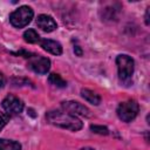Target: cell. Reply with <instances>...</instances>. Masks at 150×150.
<instances>
[{
  "label": "cell",
  "mask_w": 150,
  "mask_h": 150,
  "mask_svg": "<svg viewBox=\"0 0 150 150\" xmlns=\"http://www.w3.org/2000/svg\"><path fill=\"white\" fill-rule=\"evenodd\" d=\"M34 12L29 6H21L9 14V22L16 28L26 27L33 19Z\"/></svg>",
  "instance_id": "cell-3"
},
{
  "label": "cell",
  "mask_w": 150,
  "mask_h": 150,
  "mask_svg": "<svg viewBox=\"0 0 150 150\" xmlns=\"http://www.w3.org/2000/svg\"><path fill=\"white\" fill-rule=\"evenodd\" d=\"M74 52H75V54H76V55H79V56H81V55H82V50L80 49V47H79V46H76V47L74 48Z\"/></svg>",
  "instance_id": "cell-18"
},
{
  "label": "cell",
  "mask_w": 150,
  "mask_h": 150,
  "mask_svg": "<svg viewBox=\"0 0 150 150\" xmlns=\"http://www.w3.org/2000/svg\"><path fill=\"white\" fill-rule=\"evenodd\" d=\"M5 83H6V79H5L4 74L0 73V88H2V87L5 86Z\"/></svg>",
  "instance_id": "cell-17"
},
{
  "label": "cell",
  "mask_w": 150,
  "mask_h": 150,
  "mask_svg": "<svg viewBox=\"0 0 150 150\" xmlns=\"http://www.w3.org/2000/svg\"><path fill=\"white\" fill-rule=\"evenodd\" d=\"M8 121H9V115H7L5 112H0V131L8 123Z\"/></svg>",
  "instance_id": "cell-15"
},
{
  "label": "cell",
  "mask_w": 150,
  "mask_h": 150,
  "mask_svg": "<svg viewBox=\"0 0 150 150\" xmlns=\"http://www.w3.org/2000/svg\"><path fill=\"white\" fill-rule=\"evenodd\" d=\"M0 150H21V144L16 141L0 138Z\"/></svg>",
  "instance_id": "cell-11"
},
{
  "label": "cell",
  "mask_w": 150,
  "mask_h": 150,
  "mask_svg": "<svg viewBox=\"0 0 150 150\" xmlns=\"http://www.w3.org/2000/svg\"><path fill=\"white\" fill-rule=\"evenodd\" d=\"M48 82H49V84H52L56 88H64L67 86V82L59 74H55V73H52L48 76Z\"/></svg>",
  "instance_id": "cell-12"
},
{
  "label": "cell",
  "mask_w": 150,
  "mask_h": 150,
  "mask_svg": "<svg viewBox=\"0 0 150 150\" xmlns=\"http://www.w3.org/2000/svg\"><path fill=\"white\" fill-rule=\"evenodd\" d=\"M40 46L45 50H47L48 53H50V54H54V55L62 54V46L57 41L49 40V39H42V40H40Z\"/></svg>",
  "instance_id": "cell-9"
},
{
  "label": "cell",
  "mask_w": 150,
  "mask_h": 150,
  "mask_svg": "<svg viewBox=\"0 0 150 150\" xmlns=\"http://www.w3.org/2000/svg\"><path fill=\"white\" fill-rule=\"evenodd\" d=\"M81 96L89 103L94 104V105H98L101 103V96L98 94H96L94 90H90V89H82L81 90Z\"/></svg>",
  "instance_id": "cell-10"
},
{
  "label": "cell",
  "mask_w": 150,
  "mask_h": 150,
  "mask_svg": "<svg viewBox=\"0 0 150 150\" xmlns=\"http://www.w3.org/2000/svg\"><path fill=\"white\" fill-rule=\"evenodd\" d=\"M23 40L28 43H38V42H40L41 38L34 29H27L23 33Z\"/></svg>",
  "instance_id": "cell-13"
},
{
  "label": "cell",
  "mask_w": 150,
  "mask_h": 150,
  "mask_svg": "<svg viewBox=\"0 0 150 150\" xmlns=\"http://www.w3.org/2000/svg\"><path fill=\"white\" fill-rule=\"evenodd\" d=\"M139 105L135 100H128L124 102H121L117 107V116L123 122H131L138 114Z\"/></svg>",
  "instance_id": "cell-4"
},
{
  "label": "cell",
  "mask_w": 150,
  "mask_h": 150,
  "mask_svg": "<svg viewBox=\"0 0 150 150\" xmlns=\"http://www.w3.org/2000/svg\"><path fill=\"white\" fill-rule=\"evenodd\" d=\"M22 81L25 82V84H28V83H29V81H28L27 79H22ZM12 82H13L14 86H19V82H21V79H13Z\"/></svg>",
  "instance_id": "cell-16"
},
{
  "label": "cell",
  "mask_w": 150,
  "mask_h": 150,
  "mask_svg": "<svg viewBox=\"0 0 150 150\" xmlns=\"http://www.w3.org/2000/svg\"><path fill=\"white\" fill-rule=\"evenodd\" d=\"M36 25L41 30L47 32V33H50V32H53L57 28L56 21L50 15H47V14L39 15L38 19H36Z\"/></svg>",
  "instance_id": "cell-8"
},
{
  "label": "cell",
  "mask_w": 150,
  "mask_h": 150,
  "mask_svg": "<svg viewBox=\"0 0 150 150\" xmlns=\"http://www.w3.org/2000/svg\"><path fill=\"white\" fill-rule=\"evenodd\" d=\"M90 130L95 134H98V135H108L109 134V130L108 128L103 127V125H96V124H91L90 125Z\"/></svg>",
  "instance_id": "cell-14"
},
{
  "label": "cell",
  "mask_w": 150,
  "mask_h": 150,
  "mask_svg": "<svg viewBox=\"0 0 150 150\" xmlns=\"http://www.w3.org/2000/svg\"><path fill=\"white\" fill-rule=\"evenodd\" d=\"M61 105L67 112H69L74 116L80 115V116H84V117H91V115H93L89 108H87L86 105H83L82 103H80L77 101H66V102H62Z\"/></svg>",
  "instance_id": "cell-7"
},
{
  "label": "cell",
  "mask_w": 150,
  "mask_h": 150,
  "mask_svg": "<svg viewBox=\"0 0 150 150\" xmlns=\"http://www.w3.org/2000/svg\"><path fill=\"white\" fill-rule=\"evenodd\" d=\"M116 64H117L120 80L123 83H125L127 86H129V83L131 82V76L134 74V69H135L134 60L131 59V56H129L127 54H121L116 57Z\"/></svg>",
  "instance_id": "cell-2"
},
{
  "label": "cell",
  "mask_w": 150,
  "mask_h": 150,
  "mask_svg": "<svg viewBox=\"0 0 150 150\" xmlns=\"http://www.w3.org/2000/svg\"><path fill=\"white\" fill-rule=\"evenodd\" d=\"M27 67L33 70L34 73L36 74H46L49 68H50V60L47 59V57H43V56H36V55H33L30 57V60L28 61L27 63Z\"/></svg>",
  "instance_id": "cell-6"
},
{
  "label": "cell",
  "mask_w": 150,
  "mask_h": 150,
  "mask_svg": "<svg viewBox=\"0 0 150 150\" xmlns=\"http://www.w3.org/2000/svg\"><path fill=\"white\" fill-rule=\"evenodd\" d=\"M81 150H95V149H93V148H82Z\"/></svg>",
  "instance_id": "cell-20"
},
{
  "label": "cell",
  "mask_w": 150,
  "mask_h": 150,
  "mask_svg": "<svg viewBox=\"0 0 150 150\" xmlns=\"http://www.w3.org/2000/svg\"><path fill=\"white\" fill-rule=\"evenodd\" d=\"M46 120L48 123L55 127H60L62 129H67L71 131H79L83 127L82 121L77 116H74L62 110H49L46 114Z\"/></svg>",
  "instance_id": "cell-1"
},
{
  "label": "cell",
  "mask_w": 150,
  "mask_h": 150,
  "mask_svg": "<svg viewBox=\"0 0 150 150\" xmlns=\"http://www.w3.org/2000/svg\"><path fill=\"white\" fill-rule=\"evenodd\" d=\"M2 108L6 111L7 115H19L23 110V102L14 96V95H7L2 100Z\"/></svg>",
  "instance_id": "cell-5"
},
{
  "label": "cell",
  "mask_w": 150,
  "mask_h": 150,
  "mask_svg": "<svg viewBox=\"0 0 150 150\" xmlns=\"http://www.w3.org/2000/svg\"><path fill=\"white\" fill-rule=\"evenodd\" d=\"M149 9H150V8H146V12H145V23H146V25L150 23V21H149Z\"/></svg>",
  "instance_id": "cell-19"
}]
</instances>
